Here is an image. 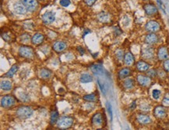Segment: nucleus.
Listing matches in <instances>:
<instances>
[{"instance_id":"de8ad7c7","label":"nucleus","mask_w":169,"mask_h":130,"mask_svg":"<svg viewBox=\"0 0 169 130\" xmlns=\"http://www.w3.org/2000/svg\"><path fill=\"white\" fill-rule=\"evenodd\" d=\"M41 1H44V0H41Z\"/></svg>"},{"instance_id":"58836bf2","label":"nucleus","mask_w":169,"mask_h":130,"mask_svg":"<svg viewBox=\"0 0 169 130\" xmlns=\"http://www.w3.org/2000/svg\"><path fill=\"white\" fill-rule=\"evenodd\" d=\"M164 70L166 71L169 72V59H167V60H165V61L164 62Z\"/></svg>"},{"instance_id":"a878e982","label":"nucleus","mask_w":169,"mask_h":130,"mask_svg":"<svg viewBox=\"0 0 169 130\" xmlns=\"http://www.w3.org/2000/svg\"><path fill=\"white\" fill-rule=\"evenodd\" d=\"M51 74H52V73H51L50 71L48 70V69L43 68L40 71L39 75H40V77L41 78L47 79V78H50Z\"/></svg>"},{"instance_id":"49530a36","label":"nucleus","mask_w":169,"mask_h":130,"mask_svg":"<svg viewBox=\"0 0 169 130\" xmlns=\"http://www.w3.org/2000/svg\"><path fill=\"white\" fill-rule=\"evenodd\" d=\"M143 1H148V0H143Z\"/></svg>"},{"instance_id":"a18cd8bd","label":"nucleus","mask_w":169,"mask_h":130,"mask_svg":"<svg viewBox=\"0 0 169 130\" xmlns=\"http://www.w3.org/2000/svg\"><path fill=\"white\" fill-rule=\"evenodd\" d=\"M136 102H133V104H132V106H131V108H132V109H134L135 107H136Z\"/></svg>"},{"instance_id":"c756f323","label":"nucleus","mask_w":169,"mask_h":130,"mask_svg":"<svg viewBox=\"0 0 169 130\" xmlns=\"http://www.w3.org/2000/svg\"><path fill=\"white\" fill-rule=\"evenodd\" d=\"M19 97L22 101H23V102H27V101L30 100V97H29V96L25 93H19Z\"/></svg>"},{"instance_id":"4468645a","label":"nucleus","mask_w":169,"mask_h":130,"mask_svg":"<svg viewBox=\"0 0 169 130\" xmlns=\"http://www.w3.org/2000/svg\"><path fill=\"white\" fill-rule=\"evenodd\" d=\"M158 42V37L155 33H150L145 37V42L148 45H153Z\"/></svg>"},{"instance_id":"39448f33","label":"nucleus","mask_w":169,"mask_h":130,"mask_svg":"<svg viewBox=\"0 0 169 130\" xmlns=\"http://www.w3.org/2000/svg\"><path fill=\"white\" fill-rule=\"evenodd\" d=\"M141 56L145 60H151L154 56V50L152 47H143L141 51Z\"/></svg>"},{"instance_id":"473e14b6","label":"nucleus","mask_w":169,"mask_h":130,"mask_svg":"<svg viewBox=\"0 0 169 130\" xmlns=\"http://www.w3.org/2000/svg\"><path fill=\"white\" fill-rule=\"evenodd\" d=\"M124 51L123 50H122V49H119V50H117L116 51V57L117 59L119 60H122V59H123L124 57Z\"/></svg>"},{"instance_id":"f8f14e48","label":"nucleus","mask_w":169,"mask_h":130,"mask_svg":"<svg viewBox=\"0 0 169 130\" xmlns=\"http://www.w3.org/2000/svg\"><path fill=\"white\" fill-rule=\"evenodd\" d=\"M168 51L167 49L164 46H161L158 49L157 51V57L160 60H165L168 58Z\"/></svg>"},{"instance_id":"c03bdc74","label":"nucleus","mask_w":169,"mask_h":130,"mask_svg":"<svg viewBox=\"0 0 169 130\" xmlns=\"http://www.w3.org/2000/svg\"><path fill=\"white\" fill-rule=\"evenodd\" d=\"M77 49H78V51L80 52V54H81V55H84V53H85V51H84V49H83L82 47H80H80L77 48Z\"/></svg>"},{"instance_id":"6e6552de","label":"nucleus","mask_w":169,"mask_h":130,"mask_svg":"<svg viewBox=\"0 0 169 130\" xmlns=\"http://www.w3.org/2000/svg\"><path fill=\"white\" fill-rule=\"evenodd\" d=\"M136 79H137V82L139 86H143V87L149 86L150 85V83H151V78L148 75H139L137 76V78H136Z\"/></svg>"},{"instance_id":"a19ab883","label":"nucleus","mask_w":169,"mask_h":130,"mask_svg":"<svg viewBox=\"0 0 169 130\" xmlns=\"http://www.w3.org/2000/svg\"><path fill=\"white\" fill-rule=\"evenodd\" d=\"M108 105H107V107H108V113H109L110 114V117H111V119L112 118V107H111V105H110L109 104H107Z\"/></svg>"},{"instance_id":"2f4dec72","label":"nucleus","mask_w":169,"mask_h":130,"mask_svg":"<svg viewBox=\"0 0 169 130\" xmlns=\"http://www.w3.org/2000/svg\"><path fill=\"white\" fill-rule=\"evenodd\" d=\"M160 94H161V93L159 90H153L152 91V97L154 100H158L160 97Z\"/></svg>"},{"instance_id":"aec40b11","label":"nucleus","mask_w":169,"mask_h":130,"mask_svg":"<svg viewBox=\"0 0 169 130\" xmlns=\"http://www.w3.org/2000/svg\"><path fill=\"white\" fill-rule=\"evenodd\" d=\"M124 62L126 63L127 66H131L133 65V63H134V56L130 52L126 53L125 54V56H124Z\"/></svg>"},{"instance_id":"b1692460","label":"nucleus","mask_w":169,"mask_h":130,"mask_svg":"<svg viewBox=\"0 0 169 130\" xmlns=\"http://www.w3.org/2000/svg\"><path fill=\"white\" fill-rule=\"evenodd\" d=\"M80 79L81 82L87 83V82H91L93 81V77L91 76V75L88 74V73H85V74L81 75Z\"/></svg>"},{"instance_id":"9d476101","label":"nucleus","mask_w":169,"mask_h":130,"mask_svg":"<svg viewBox=\"0 0 169 130\" xmlns=\"http://www.w3.org/2000/svg\"><path fill=\"white\" fill-rule=\"evenodd\" d=\"M153 115L157 118H164L167 115V111L163 106H157L153 110Z\"/></svg>"},{"instance_id":"20e7f679","label":"nucleus","mask_w":169,"mask_h":130,"mask_svg":"<svg viewBox=\"0 0 169 130\" xmlns=\"http://www.w3.org/2000/svg\"><path fill=\"white\" fill-rule=\"evenodd\" d=\"M160 25L155 21H150L145 25V29L150 33H155L160 30Z\"/></svg>"},{"instance_id":"f3484780","label":"nucleus","mask_w":169,"mask_h":130,"mask_svg":"<svg viewBox=\"0 0 169 130\" xmlns=\"http://www.w3.org/2000/svg\"><path fill=\"white\" fill-rule=\"evenodd\" d=\"M98 20L101 23H108L111 20V17L108 13L101 12L98 15Z\"/></svg>"},{"instance_id":"ea45409f","label":"nucleus","mask_w":169,"mask_h":130,"mask_svg":"<svg viewBox=\"0 0 169 130\" xmlns=\"http://www.w3.org/2000/svg\"><path fill=\"white\" fill-rule=\"evenodd\" d=\"M98 85H99L100 89H101V90L102 91V93H105V86H104V83L101 82V80H99V79H98Z\"/></svg>"},{"instance_id":"423d86ee","label":"nucleus","mask_w":169,"mask_h":130,"mask_svg":"<svg viewBox=\"0 0 169 130\" xmlns=\"http://www.w3.org/2000/svg\"><path fill=\"white\" fill-rule=\"evenodd\" d=\"M41 19L45 24H47V25L52 24L56 20V14H55V13L52 12V11H47V12H45L42 15Z\"/></svg>"},{"instance_id":"5701e85b","label":"nucleus","mask_w":169,"mask_h":130,"mask_svg":"<svg viewBox=\"0 0 169 130\" xmlns=\"http://www.w3.org/2000/svg\"><path fill=\"white\" fill-rule=\"evenodd\" d=\"M135 86V81L133 78H127L123 82V86L127 90L133 89Z\"/></svg>"},{"instance_id":"c85d7f7f","label":"nucleus","mask_w":169,"mask_h":130,"mask_svg":"<svg viewBox=\"0 0 169 130\" xmlns=\"http://www.w3.org/2000/svg\"><path fill=\"white\" fill-rule=\"evenodd\" d=\"M18 71V65L14 64L13 66V67H11L10 70H9L8 72H7L6 76H7V77H13V76L14 75L16 74V71Z\"/></svg>"},{"instance_id":"bb28decb","label":"nucleus","mask_w":169,"mask_h":130,"mask_svg":"<svg viewBox=\"0 0 169 130\" xmlns=\"http://www.w3.org/2000/svg\"><path fill=\"white\" fill-rule=\"evenodd\" d=\"M91 71L92 72H94V74L96 75H101L103 73V68L101 67V66L98 64H94L91 67Z\"/></svg>"},{"instance_id":"0eeeda50","label":"nucleus","mask_w":169,"mask_h":130,"mask_svg":"<svg viewBox=\"0 0 169 130\" xmlns=\"http://www.w3.org/2000/svg\"><path fill=\"white\" fill-rule=\"evenodd\" d=\"M15 104V99L12 96H4L1 99V106L2 107H10Z\"/></svg>"},{"instance_id":"9b49d317","label":"nucleus","mask_w":169,"mask_h":130,"mask_svg":"<svg viewBox=\"0 0 169 130\" xmlns=\"http://www.w3.org/2000/svg\"><path fill=\"white\" fill-rule=\"evenodd\" d=\"M20 2L27 7V10L34 11L38 6L37 0H20Z\"/></svg>"},{"instance_id":"79ce46f5","label":"nucleus","mask_w":169,"mask_h":130,"mask_svg":"<svg viewBox=\"0 0 169 130\" xmlns=\"http://www.w3.org/2000/svg\"><path fill=\"white\" fill-rule=\"evenodd\" d=\"M97 0H85L86 3L87 4L88 6H92L94 2H96Z\"/></svg>"},{"instance_id":"f03ea898","label":"nucleus","mask_w":169,"mask_h":130,"mask_svg":"<svg viewBox=\"0 0 169 130\" xmlns=\"http://www.w3.org/2000/svg\"><path fill=\"white\" fill-rule=\"evenodd\" d=\"M73 124V119L71 117H63L59 118L57 121L58 128L65 129V128H68L70 126H72Z\"/></svg>"},{"instance_id":"dca6fc26","label":"nucleus","mask_w":169,"mask_h":130,"mask_svg":"<svg viewBox=\"0 0 169 130\" xmlns=\"http://www.w3.org/2000/svg\"><path fill=\"white\" fill-rule=\"evenodd\" d=\"M136 68L139 71H146L150 68V64L143 60H139L136 63Z\"/></svg>"},{"instance_id":"7c9ffc66","label":"nucleus","mask_w":169,"mask_h":130,"mask_svg":"<svg viewBox=\"0 0 169 130\" xmlns=\"http://www.w3.org/2000/svg\"><path fill=\"white\" fill-rule=\"evenodd\" d=\"M84 99L87 101H90V102H93V101H95L96 100V96L94 94H88V95H85L84 97Z\"/></svg>"},{"instance_id":"4c0bfd02","label":"nucleus","mask_w":169,"mask_h":130,"mask_svg":"<svg viewBox=\"0 0 169 130\" xmlns=\"http://www.w3.org/2000/svg\"><path fill=\"white\" fill-rule=\"evenodd\" d=\"M147 75L150 78H154L156 75H157V71L153 69H151V70H149L147 71Z\"/></svg>"},{"instance_id":"f704fd0d","label":"nucleus","mask_w":169,"mask_h":130,"mask_svg":"<svg viewBox=\"0 0 169 130\" xmlns=\"http://www.w3.org/2000/svg\"><path fill=\"white\" fill-rule=\"evenodd\" d=\"M139 108H140V110L143 111H149L150 109V107L149 104H140V106H139Z\"/></svg>"},{"instance_id":"f257e3e1","label":"nucleus","mask_w":169,"mask_h":130,"mask_svg":"<svg viewBox=\"0 0 169 130\" xmlns=\"http://www.w3.org/2000/svg\"><path fill=\"white\" fill-rule=\"evenodd\" d=\"M33 114V110L27 106H22L16 111V116L21 119H26L30 118Z\"/></svg>"},{"instance_id":"72a5a7b5","label":"nucleus","mask_w":169,"mask_h":130,"mask_svg":"<svg viewBox=\"0 0 169 130\" xmlns=\"http://www.w3.org/2000/svg\"><path fill=\"white\" fill-rule=\"evenodd\" d=\"M20 39L23 42H28L30 41V35L29 34H23L20 36Z\"/></svg>"},{"instance_id":"7ed1b4c3","label":"nucleus","mask_w":169,"mask_h":130,"mask_svg":"<svg viewBox=\"0 0 169 130\" xmlns=\"http://www.w3.org/2000/svg\"><path fill=\"white\" fill-rule=\"evenodd\" d=\"M19 53L21 56L25 58H31L34 56V50L30 46H23L20 48Z\"/></svg>"},{"instance_id":"c9c22d12","label":"nucleus","mask_w":169,"mask_h":130,"mask_svg":"<svg viewBox=\"0 0 169 130\" xmlns=\"http://www.w3.org/2000/svg\"><path fill=\"white\" fill-rule=\"evenodd\" d=\"M162 104L165 107H169V93L166 94L165 97H164L162 100Z\"/></svg>"},{"instance_id":"37998d69","label":"nucleus","mask_w":169,"mask_h":130,"mask_svg":"<svg viewBox=\"0 0 169 130\" xmlns=\"http://www.w3.org/2000/svg\"><path fill=\"white\" fill-rule=\"evenodd\" d=\"M2 39H3L4 40L6 41V42H9V41L10 40V37H9V35H5V34H2Z\"/></svg>"},{"instance_id":"ddd939ff","label":"nucleus","mask_w":169,"mask_h":130,"mask_svg":"<svg viewBox=\"0 0 169 130\" xmlns=\"http://www.w3.org/2000/svg\"><path fill=\"white\" fill-rule=\"evenodd\" d=\"M13 10L14 11L16 12V13L19 14V15H23L27 13V7L23 5L22 2L20 3V2H16L13 6Z\"/></svg>"},{"instance_id":"393cba45","label":"nucleus","mask_w":169,"mask_h":130,"mask_svg":"<svg viewBox=\"0 0 169 130\" xmlns=\"http://www.w3.org/2000/svg\"><path fill=\"white\" fill-rule=\"evenodd\" d=\"M0 86H1V89L4 90V91H9L13 87L12 83L9 81H2L1 84H0Z\"/></svg>"},{"instance_id":"a211bd4d","label":"nucleus","mask_w":169,"mask_h":130,"mask_svg":"<svg viewBox=\"0 0 169 130\" xmlns=\"http://www.w3.org/2000/svg\"><path fill=\"white\" fill-rule=\"evenodd\" d=\"M44 39H45V36H44L42 34L37 33L33 35L31 40H32V42H33V44L39 45L44 42Z\"/></svg>"},{"instance_id":"4be33fe9","label":"nucleus","mask_w":169,"mask_h":130,"mask_svg":"<svg viewBox=\"0 0 169 130\" xmlns=\"http://www.w3.org/2000/svg\"><path fill=\"white\" fill-rule=\"evenodd\" d=\"M130 74H131L130 69L127 68V67H125V68H122V70L119 71V78L120 79H124V78H127Z\"/></svg>"},{"instance_id":"1a4fd4ad","label":"nucleus","mask_w":169,"mask_h":130,"mask_svg":"<svg viewBox=\"0 0 169 130\" xmlns=\"http://www.w3.org/2000/svg\"><path fill=\"white\" fill-rule=\"evenodd\" d=\"M143 10L147 16H153L157 13V8L152 3H146L143 6Z\"/></svg>"},{"instance_id":"6ab92c4d","label":"nucleus","mask_w":169,"mask_h":130,"mask_svg":"<svg viewBox=\"0 0 169 130\" xmlns=\"http://www.w3.org/2000/svg\"><path fill=\"white\" fill-rule=\"evenodd\" d=\"M102 114H100V113L95 114L92 118V123L94 124V125H97V126H99V125H102Z\"/></svg>"},{"instance_id":"2eb2a0df","label":"nucleus","mask_w":169,"mask_h":130,"mask_svg":"<svg viewBox=\"0 0 169 130\" xmlns=\"http://www.w3.org/2000/svg\"><path fill=\"white\" fill-rule=\"evenodd\" d=\"M137 121L141 125H148L151 122V118L149 115L144 114H139L137 115Z\"/></svg>"},{"instance_id":"cd10ccee","label":"nucleus","mask_w":169,"mask_h":130,"mask_svg":"<svg viewBox=\"0 0 169 130\" xmlns=\"http://www.w3.org/2000/svg\"><path fill=\"white\" fill-rule=\"evenodd\" d=\"M58 120H59V113H58L57 111H53V112L52 113V115H51V124H52V125H54V124L57 123Z\"/></svg>"},{"instance_id":"e433bc0d","label":"nucleus","mask_w":169,"mask_h":130,"mask_svg":"<svg viewBox=\"0 0 169 130\" xmlns=\"http://www.w3.org/2000/svg\"><path fill=\"white\" fill-rule=\"evenodd\" d=\"M60 5L62 6L63 7H68L70 5V0H60V2H59Z\"/></svg>"},{"instance_id":"412c9836","label":"nucleus","mask_w":169,"mask_h":130,"mask_svg":"<svg viewBox=\"0 0 169 130\" xmlns=\"http://www.w3.org/2000/svg\"><path fill=\"white\" fill-rule=\"evenodd\" d=\"M67 48V44L63 42H56L54 45H53V49L58 53L63 51L64 49Z\"/></svg>"}]
</instances>
